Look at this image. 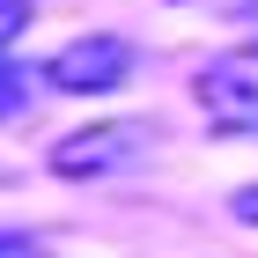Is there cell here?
<instances>
[{
    "label": "cell",
    "instance_id": "cell-1",
    "mask_svg": "<svg viewBox=\"0 0 258 258\" xmlns=\"http://www.w3.org/2000/svg\"><path fill=\"white\" fill-rule=\"evenodd\" d=\"M155 140L162 133L148 118H103V125H81V133L52 140L44 148V170L52 177H111V170H133Z\"/></svg>",
    "mask_w": 258,
    "mask_h": 258
},
{
    "label": "cell",
    "instance_id": "cell-2",
    "mask_svg": "<svg viewBox=\"0 0 258 258\" xmlns=\"http://www.w3.org/2000/svg\"><path fill=\"white\" fill-rule=\"evenodd\" d=\"M125 74H133V44L118 30H89L44 59V81L59 96H111V89H125Z\"/></svg>",
    "mask_w": 258,
    "mask_h": 258
},
{
    "label": "cell",
    "instance_id": "cell-3",
    "mask_svg": "<svg viewBox=\"0 0 258 258\" xmlns=\"http://www.w3.org/2000/svg\"><path fill=\"white\" fill-rule=\"evenodd\" d=\"M192 96H199V111L214 118V133H229V140H251L258 133V59H214V67H199Z\"/></svg>",
    "mask_w": 258,
    "mask_h": 258
},
{
    "label": "cell",
    "instance_id": "cell-4",
    "mask_svg": "<svg viewBox=\"0 0 258 258\" xmlns=\"http://www.w3.org/2000/svg\"><path fill=\"white\" fill-rule=\"evenodd\" d=\"M30 96H37V74H22V67H0V118H15Z\"/></svg>",
    "mask_w": 258,
    "mask_h": 258
},
{
    "label": "cell",
    "instance_id": "cell-5",
    "mask_svg": "<svg viewBox=\"0 0 258 258\" xmlns=\"http://www.w3.org/2000/svg\"><path fill=\"white\" fill-rule=\"evenodd\" d=\"M30 22H37V0H0V52H8Z\"/></svg>",
    "mask_w": 258,
    "mask_h": 258
},
{
    "label": "cell",
    "instance_id": "cell-6",
    "mask_svg": "<svg viewBox=\"0 0 258 258\" xmlns=\"http://www.w3.org/2000/svg\"><path fill=\"white\" fill-rule=\"evenodd\" d=\"M0 258H52L37 236H22V229H0Z\"/></svg>",
    "mask_w": 258,
    "mask_h": 258
},
{
    "label": "cell",
    "instance_id": "cell-7",
    "mask_svg": "<svg viewBox=\"0 0 258 258\" xmlns=\"http://www.w3.org/2000/svg\"><path fill=\"white\" fill-rule=\"evenodd\" d=\"M251 59H258V30H251Z\"/></svg>",
    "mask_w": 258,
    "mask_h": 258
}]
</instances>
